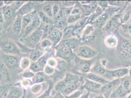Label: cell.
<instances>
[{"label": "cell", "instance_id": "obj_32", "mask_svg": "<svg viewBox=\"0 0 131 98\" xmlns=\"http://www.w3.org/2000/svg\"><path fill=\"white\" fill-rule=\"evenodd\" d=\"M43 12L46 15H47L50 18H53L52 7L51 6L49 5L45 6L43 9Z\"/></svg>", "mask_w": 131, "mask_h": 98}, {"label": "cell", "instance_id": "obj_2", "mask_svg": "<svg viewBox=\"0 0 131 98\" xmlns=\"http://www.w3.org/2000/svg\"><path fill=\"white\" fill-rule=\"evenodd\" d=\"M41 20L38 14H36L33 19L31 23L28 25L24 30V37H27L29 36L32 33L34 32L41 24Z\"/></svg>", "mask_w": 131, "mask_h": 98}, {"label": "cell", "instance_id": "obj_14", "mask_svg": "<svg viewBox=\"0 0 131 98\" xmlns=\"http://www.w3.org/2000/svg\"><path fill=\"white\" fill-rule=\"evenodd\" d=\"M37 11L36 10L33 11L30 13L27 14L22 17V28L24 29L29 25L36 14Z\"/></svg>", "mask_w": 131, "mask_h": 98}, {"label": "cell", "instance_id": "obj_50", "mask_svg": "<svg viewBox=\"0 0 131 98\" xmlns=\"http://www.w3.org/2000/svg\"><path fill=\"white\" fill-rule=\"evenodd\" d=\"M41 90V86L40 85H36L33 87L31 91L33 93H37Z\"/></svg>", "mask_w": 131, "mask_h": 98}, {"label": "cell", "instance_id": "obj_23", "mask_svg": "<svg viewBox=\"0 0 131 98\" xmlns=\"http://www.w3.org/2000/svg\"><path fill=\"white\" fill-rule=\"evenodd\" d=\"M43 55V53L39 50H34L32 51L29 55L30 60L34 62L37 61Z\"/></svg>", "mask_w": 131, "mask_h": 98}, {"label": "cell", "instance_id": "obj_35", "mask_svg": "<svg viewBox=\"0 0 131 98\" xmlns=\"http://www.w3.org/2000/svg\"><path fill=\"white\" fill-rule=\"evenodd\" d=\"M45 80L44 77L42 74L38 73L33 77V82L34 83H40L43 82Z\"/></svg>", "mask_w": 131, "mask_h": 98}, {"label": "cell", "instance_id": "obj_49", "mask_svg": "<svg viewBox=\"0 0 131 98\" xmlns=\"http://www.w3.org/2000/svg\"><path fill=\"white\" fill-rule=\"evenodd\" d=\"M120 1H108V4L111 5V6H118L120 4Z\"/></svg>", "mask_w": 131, "mask_h": 98}, {"label": "cell", "instance_id": "obj_9", "mask_svg": "<svg viewBox=\"0 0 131 98\" xmlns=\"http://www.w3.org/2000/svg\"><path fill=\"white\" fill-rule=\"evenodd\" d=\"M3 58L6 65L13 67L17 65L18 64V59L16 56L9 54H4L3 55Z\"/></svg>", "mask_w": 131, "mask_h": 98}, {"label": "cell", "instance_id": "obj_3", "mask_svg": "<svg viewBox=\"0 0 131 98\" xmlns=\"http://www.w3.org/2000/svg\"><path fill=\"white\" fill-rule=\"evenodd\" d=\"M129 73V70L127 68H124L118 69L115 70L110 71V70H106L105 74H104V76L108 77V78H114L116 77L119 78L122 76H125L127 75Z\"/></svg>", "mask_w": 131, "mask_h": 98}, {"label": "cell", "instance_id": "obj_10", "mask_svg": "<svg viewBox=\"0 0 131 98\" xmlns=\"http://www.w3.org/2000/svg\"><path fill=\"white\" fill-rule=\"evenodd\" d=\"M120 22V19L118 17L114 16L112 17L106 24L105 27V31H112L115 30V28L119 26Z\"/></svg>", "mask_w": 131, "mask_h": 98}, {"label": "cell", "instance_id": "obj_45", "mask_svg": "<svg viewBox=\"0 0 131 98\" xmlns=\"http://www.w3.org/2000/svg\"><path fill=\"white\" fill-rule=\"evenodd\" d=\"M131 13L130 11H127L124 14L123 17V21L124 22H128L130 18H131Z\"/></svg>", "mask_w": 131, "mask_h": 98}, {"label": "cell", "instance_id": "obj_60", "mask_svg": "<svg viewBox=\"0 0 131 98\" xmlns=\"http://www.w3.org/2000/svg\"><path fill=\"white\" fill-rule=\"evenodd\" d=\"M131 98V94L130 95V96L129 97V98Z\"/></svg>", "mask_w": 131, "mask_h": 98}, {"label": "cell", "instance_id": "obj_17", "mask_svg": "<svg viewBox=\"0 0 131 98\" xmlns=\"http://www.w3.org/2000/svg\"><path fill=\"white\" fill-rule=\"evenodd\" d=\"M92 71L93 73L98 75H104L106 73V70L103 65H102L100 62H97L93 66Z\"/></svg>", "mask_w": 131, "mask_h": 98}, {"label": "cell", "instance_id": "obj_36", "mask_svg": "<svg viewBox=\"0 0 131 98\" xmlns=\"http://www.w3.org/2000/svg\"><path fill=\"white\" fill-rule=\"evenodd\" d=\"M91 63L90 62H86L82 64L81 71L83 73H88L91 69Z\"/></svg>", "mask_w": 131, "mask_h": 98}, {"label": "cell", "instance_id": "obj_34", "mask_svg": "<svg viewBox=\"0 0 131 98\" xmlns=\"http://www.w3.org/2000/svg\"><path fill=\"white\" fill-rule=\"evenodd\" d=\"M48 60V57L47 55H43L40 57L37 61L39 66L43 69L44 67L47 65V63Z\"/></svg>", "mask_w": 131, "mask_h": 98}, {"label": "cell", "instance_id": "obj_37", "mask_svg": "<svg viewBox=\"0 0 131 98\" xmlns=\"http://www.w3.org/2000/svg\"><path fill=\"white\" fill-rule=\"evenodd\" d=\"M26 2L25 1H14L13 2V4H12V8H13V10H18L21 6H22Z\"/></svg>", "mask_w": 131, "mask_h": 98}, {"label": "cell", "instance_id": "obj_18", "mask_svg": "<svg viewBox=\"0 0 131 98\" xmlns=\"http://www.w3.org/2000/svg\"><path fill=\"white\" fill-rule=\"evenodd\" d=\"M22 29V17L18 16L13 26V30L17 34H19Z\"/></svg>", "mask_w": 131, "mask_h": 98}, {"label": "cell", "instance_id": "obj_1", "mask_svg": "<svg viewBox=\"0 0 131 98\" xmlns=\"http://www.w3.org/2000/svg\"><path fill=\"white\" fill-rule=\"evenodd\" d=\"M77 55L85 59H90L97 55L96 51L87 46H80L77 48Z\"/></svg>", "mask_w": 131, "mask_h": 98}, {"label": "cell", "instance_id": "obj_42", "mask_svg": "<svg viewBox=\"0 0 131 98\" xmlns=\"http://www.w3.org/2000/svg\"><path fill=\"white\" fill-rule=\"evenodd\" d=\"M131 83L130 80H126L124 82H123V83L122 84V86L124 88V89L127 92L130 91L131 89Z\"/></svg>", "mask_w": 131, "mask_h": 98}, {"label": "cell", "instance_id": "obj_40", "mask_svg": "<svg viewBox=\"0 0 131 98\" xmlns=\"http://www.w3.org/2000/svg\"><path fill=\"white\" fill-rule=\"evenodd\" d=\"M52 43H51V42L48 38L44 39L41 42V47L44 49L49 48L52 46Z\"/></svg>", "mask_w": 131, "mask_h": 98}, {"label": "cell", "instance_id": "obj_13", "mask_svg": "<svg viewBox=\"0 0 131 98\" xmlns=\"http://www.w3.org/2000/svg\"><path fill=\"white\" fill-rule=\"evenodd\" d=\"M43 34V30L38 28L33 32L29 36V41L33 44L37 43L42 37Z\"/></svg>", "mask_w": 131, "mask_h": 98}, {"label": "cell", "instance_id": "obj_48", "mask_svg": "<svg viewBox=\"0 0 131 98\" xmlns=\"http://www.w3.org/2000/svg\"><path fill=\"white\" fill-rule=\"evenodd\" d=\"M59 7L57 5H54L52 7V11H53V18L60 11Z\"/></svg>", "mask_w": 131, "mask_h": 98}, {"label": "cell", "instance_id": "obj_7", "mask_svg": "<svg viewBox=\"0 0 131 98\" xmlns=\"http://www.w3.org/2000/svg\"><path fill=\"white\" fill-rule=\"evenodd\" d=\"M33 4L31 2H26L17 11L18 16L23 17L30 13L33 11Z\"/></svg>", "mask_w": 131, "mask_h": 98}, {"label": "cell", "instance_id": "obj_8", "mask_svg": "<svg viewBox=\"0 0 131 98\" xmlns=\"http://www.w3.org/2000/svg\"><path fill=\"white\" fill-rule=\"evenodd\" d=\"M72 55V50L60 45L57 49V55L67 60L71 57Z\"/></svg>", "mask_w": 131, "mask_h": 98}, {"label": "cell", "instance_id": "obj_22", "mask_svg": "<svg viewBox=\"0 0 131 98\" xmlns=\"http://www.w3.org/2000/svg\"><path fill=\"white\" fill-rule=\"evenodd\" d=\"M78 87V85L77 84V82L71 83L67 86L65 90L63 91V92L66 96H68L72 93L74 92L77 90Z\"/></svg>", "mask_w": 131, "mask_h": 98}, {"label": "cell", "instance_id": "obj_4", "mask_svg": "<svg viewBox=\"0 0 131 98\" xmlns=\"http://www.w3.org/2000/svg\"><path fill=\"white\" fill-rule=\"evenodd\" d=\"M63 35V33L62 31L55 28L51 30L47 37L51 42L52 45H56L59 42Z\"/></svg>", "mask_w": 131, "mask_h": 98}, {"label": "cell", "instance_id": "obj_62", "mask_svg": "<svg viewBox=\"0 0 131 98\" xmlns=\"http://www.w3.org/2000/svg\"><path fill=\"white\" fill-rule=\"evenodd\" d=\"M130 90H131V89H130Z\"/></svg>", "mask_w": 131, "mask_h": 98}, {"label": "cell", "instance_id": "obj_56", "mask_svg": "<svg viewBox=\"0 0 131 98\" xmlns=\"http://www.w3.org/2000/svg\"><path fill=\"white\" fill-rule=\"evenodd\" d=\"M94 98H104V96H103V95H98V96H96Z\"/></svg>", "mask_w": 131, "mask_h": 98}, {"label": "cell", "instance_id": "obj_33", "mask_svg": "<svg viewBox=\"0 0 131 98\" xmlns=\"http://www.w3.org/2000/svg\"><path fill=\"white\" fill-rule=\"evenodd\" d=\"M115 93H116V95H117L118 96L120 97H125L126 95L127 91H126L122 85H120L117 88V90H116Z\"/></svg>", "mask_w": 131, "mask_h": 98}, {"label": "cell", "instance_id": "obj_29", "mask_svg": "<svg viewBox=\"0 0 131 98\" xmlns=\"http://www.w3.org/2000/svg\"><path fill=\"white\" fill-rule=\"evenodd\" d=\"M81 14H70L67 17V22L68 24H71L77 22L80 19Z\"/></svg>", "mask_w": 131, "mask_h": 98}, {"label": "cell", "instance_id": "obj_28", "mask_svg": "<svg viewBox=\"0 0 131 98\" xmlns=\"http://www.w3.org/2000/svg\"><path fill=\"white\" fill-rule=\"evenodd\" d=\"M67 86L68 85L66 83L65 81L63 80L56 84V85L55 86V89L58 92L60 93L62 91L63 92Z\"/></svg>", "mask_w": 131, "mask_h": 98}, {"label": "cell", "instance_id": "obj_20", "mask_svg": "<svg viewBox=\"0 0 131 98\" xmlns=\"http://www.w3.org/2000/svg\"><path fill=\"white\" fill-rule=\"evenodd\" d=\"M67 18L66 17L57 21H55L54 25L56 28L60 30L61 31H64L66 27L68 26Z\"/></svg>", "mask_w": 131, "mask_h": 98}, {"label": "cell", "instance_id": "obj_43", "mask_svg": "<svg viewBox=\"0 0 131 98\" xmlns=\"http://www.w3.org/2000/svg\"><path fill=\"white\" fill-rule=\"evenodd\" d=\"M82 12V10H81V7H79V6H74L71 12V14H81Z\"/></svg>", "mask_w": 131, "mask_h": 98}, {"label": "cell", "instance_id": "obj_41", "mask_svg": "<svg viewBox=\"0 0 131 98\" xmlns=\"http://www.w3.org/2000/svg\"><path fill=\"white\" fill-rule=\"evenodd\" d=\"M44 71L46 74L51 75L54 73V69L51 66L49 65H47L44 67Z\"/></svg>", "mask_w": 131, "mask_h": 98}, {"label": "cell", "instance_id": "obj_54", "mask_svg": "<svg viewBox=\"0 0 131 98\" xmlns=\"http://www.w3.org/2000/svg\"><path fill=\"white\" fill-rule=\"evenodd\" d=\"M4 4H6V6H9L10 5H12L13 3V1H4Z\"/></svg>", "mask_w": 131, "mask_h": 98}, {"label": "cell", "instance_id": "obj_47", "mask_svg": "<svg viewBox=\"0 0 131 98\" xmlns=\"http://www.w3.org/2000/svg\"><path fill=\"white\" fill-rule=\"evenodd\" d=\"M82 93L80 91H75L74 92L72 93L70 95L68 96V98H78Z\"/></svg>", "mask_w": 131, "mask_h": 98}, {"label": "cell", "instance_id": "obj_61", "mask_svg": "<svg viewBox=\"0 0 131 98\" xmlns=\"http://www.w3.org/2000/svg\"><path fill=\"white\" fill-rule=\"evenodd\" d=\"M0 98H2V97H0Z\"/></svg>", "mask_w": 131, "mask_h": 98}, {"label": "cell", "instance_id": "obj_15", "mask_svg": "<svg viewBox=\"0 0 131 98\" xmlns=\"http://www.w3.org/2000/svg\"><path fill=\"white\" fill-rule=\"evenodd\" d=\"M102 86V84L90 81L87 79H85L84 87L89 91H98V90L101 89Z\"/></svg>", "mask_w": 131, "mask_h": 98}, {"label": "cell", "instance_id": "obj_25", "mask_svg": "<svg viewBox=\"0 0 131 98\" xmlns=\"http://www.w3.org/2000/svg\"><path fill=\"white\" fill-rule=\"evenodd\" d=\"M77 79H78V77L76 76L71 74H68L66 75L65 79H64V81L67 83V84L68 85L71 83L77 82Z\"/></svg>", "mask_w": 131, "mask_h": 98}, {"label": "cell", "instance_id": "obj_21", "mask_svg": "<svg viewBox=\"0 0 131 98\" xmlns=\"http://www.w3.org/2000/svg\"><path fill=\"white\" fill-rule=\"evenodd\" d=\"M22 95V91L20 89L14 88L7 93L6 98H20Z\"/></svg>", "mask_w": 131, "mask_h": 98}, {"label": "cell", "instance_id": "obj_44", "mask_svg": "<svg viewBox=\"0 0 131 98\" xmlns=\"http://www.w3.org/2000/svg\"><path fill=\"white\" fill-rule=\"evenodd\" d=\"M22 76L24 77L29 78V77H33L34 76H35V74L32 71H29V70H26V71H25L24 72Z\"/></svg>", "mask_w": 131, "mask_h": 98}, {"label": "cell", "instance_id": "obj_55", "mask_svg": "<svg viewBox=\"0 0 131 98\" xmlns=\"http://www.w3.org/2000/svg\"><path fill=\"white\" fill-rule=\"evenodd\" d=\"M128 31L129 32L130 34L131 35V24H129L128 26Z\"/></svg>", "mask_w": 131, "mask_h": 98}, {"label": "cell", "instance_id": "obj_39", "mask_svg": "<svg viewBox=\"0 0 131 98\" xmlns=\"http://www.w3.org/2000/svg\"><path fill=\"white\" fill-rule=\"evenodd\" d=\"M66 16L67 15L66 14L64 9H60V11L58 13V14L54 17L55 21H57L61 20V19L66 17Z\"/></svg>", "mask_w": 131, "mask_h": 98}, {"label": "cell", "instance_id": "obj_53", "mask_svg": "<svg viewBox=\"0 0 131 98\" xmlns=\"http://www.w3.org/2000/svg\"><path fill=\"white\" fill-rule=\"evenodd\" d=\"M52 98H64V96L62 95V94H61V93L58 92L56 95H55L54 97Z\"/></svg>", "mask_w": 131, "mask_h": 98}, {"label": "cell", "instance_id": "obj_46", "mask_svg": "<svg viewBox=\"0 0 131 98\" xmlns=\"http://www.w3.org/2000/svg\"><path fill=\"white\" fill-rule=\"evenodd\" d=\"M97 4L102 8H107L109 6V4L107 1H97Z\"/></svg>", "mask_w": 131, "mask_h": 98}, {"label": "cell", "instance_id": "obj_51", "mask_svg": "<svg viewBox=\"0 0 131 98\" xmlns=\"http://www.w3.org/2000/svg\"><path fill=\"white\" fill-rule=\"evenodd\" d=\"M63 4L64 5V6H68V7H72L73 6V5L74 4V2H69V1H66V2H63Z\"/></svg>", "mask_w": 131, "mask_h": 98}, {"label": "cell", "instance_id": "obj_6", "mask_svg": "<svg viewBox=\"0 0 131 98\" xmlns=\"http://www.w3.org/2000/svg\"><path fill=\"white\" fill-rule=\"evenodd\" d=\"M121 80L120 79H116L104 84V85L102 86L100 90L102 92L105 94H108L111 92L115 87L119 86Z\"/></svg>", "mask_w": 131, "mask_h": 98}, {"label": "cell", "instance_id": "obj_5", "mask_svg": "<svg viewBox=\"0 0 131 98\" xmlns=\"http://www.w3.org/2000/svg\"><path fill=\"white\" fill-rule=\"evenodd\" d=\"M0 47L2 50L6 53L7 54H17L18 53V49L16 45L9 41H6L1 44Z\"/></svg>", "mask_w": 131, "mask_h": 98}, {"label": "cell", "instance_id": "obj_11", "mask_svg": "<svg viewBox=\"0 0 131 98\" xmlns=\"http://www.w3.org/2000/svg\"><path fill=\"white\" fill-rule=\"evenodd\" d=\"M86 79L102 85H104L109 82V81L106 80L103 77L99 76L98 75L94 74L93 73H88L86 75Z\"/></svg>", "mask_w": 131, "mask_h": 98}, {"label": "cell", "instance_id": "obj_52", "mask_svg": "<svg viewBox=\"0 0 131 98\" xmlns=\"http://www.w3.org/2000/svg\"><path fill=\"white\" fill-rule=\"evenodd\" d=\"M5 19H4V17L3 15V12L2 11H1L0 10V23L2 24L4 22Z\"/></svg>", "mask_w": 131, "mask_h": 98}, {"label": "cell", "instance_id": "obj_16", "mask_svg": "<svg viewBox=\"0 0 131 98\" xmlns=\"http://www.w3.org/2000/svg\"><path fill=\"white\" fill-rule=\"evenodd\" d=\"M109 18V13L105 12L102 13L101 15L98 17L94 21H93V24L96 27H101L104 25L105 23L107 20Z\"/></svg>", "mask_w": 131, "mask_h": 98}, {"label": "cell", "instance_id": "obj_58", "mask_svg": "<svg viewBox=\"0 0 131 98\" xmlns=\"http://www.w3.org/2000/svg\"><path fill=\"white\" fill-rule=\"evenodd\" d=\"M2 29H3V27H2V26L1 24L0 23V32H1V31H2Z\"/></svg>", "mask_w": 131, "mask_h": 98}, {"label": "cell", "instance_id": "obj_38", "mask_svg": "<svg viewBox=\"0 0 131 98\" xmlns=\"http://www.w3.org/2000/svg\"><path fill=\"white\" fill-rule=\"evenodd\" d=\"M30 65V60L27 58H24L21 61V67L22 69L25 70L27 69L28 67Z\"/></svg>", "mask_w": 131, "mask_h": 98}, {"label": "cell", "instance_id": "obj_19", "mask_svg": "<svg viewBox=\"0 0 131 98\" xmlns=\"http://www.w3.org/2000/svg\"><path fill=\"white\" fill-rule=\"evenodd\" d=\"M4 17L5 20H10L13 15V9L12 7L9 6H6L3 8V11L2 12Z\"/></svg>", "mask_w": 131, "mask_h": 98}, {"label": "cell", "instance_id": "obj_24", "mask_svg": "<svg viewBox=\"0 0 131 98\" xmlns=\"http://www.w3.org/2000/svg\"><path fill=\"white\" fill-rule=\"evenodd\" d=\"M105 42L108 47H114L117 45V41L116 38L114 35H110L106 38Z\"/></svg>", "mask_w": 131, "mask_h": 98}, {"label": "cell", "instance_id": "obj_59", "mask_svg": "<svg viewBox=\"0 0 131 98\" xmlns=\"http://www.w3.org/2000/svg\"><path fill=\"white\" fill-rule=\"evenodd\" d=\"M129 75H130V77H131V68H130V71H129Z\"/></svg>", "mask_w": 131, "mask_h": 98}, {"label": "cell", "instance_id": "obj_31", "mask_svg": "<svg viewBox=\"0 0 131 98\" xmlns=\"http://www.w3.org/2000/svg\"><path fill=\"white\" fill-rule=\"evenodd\" d=\"M29 69L33 73H37L43 70V69L39 66L37 61L33 62L30 64Z\"/></svg>", "mask_w": 131, "mask_h": 98}, {"label": "cell", "instance_id": "obj_27", "mask_svg": "<svg viewBox=\"0 0 131 98\" xmlns=\"http://www.w3.org/2000/svg\"><path fill=\"white\" fill-rule=\"evenodd\" d=\"M82 7L87 12H93L97 8V5L95 3H92L88 5H83Z\"/></svg>", "mask_w": 131, "mask_h": 98}, {"label": "cell", "instance_id": "obj_57", "mask_svg": "<svg viewBox=\"0 0 131 98\" xmlns=\"http://www.w3.org/2000/svg\"><path fill=\"white\" fill-rule=\"evenodd\" d=\"M4 4V1H0V6H3V4Z\"/></svg>", "mask_w": 131, "mask_h": 98}, {"label": "cell", "instance_id": "obj_12", "mask_svg": "<svg viewBox=\"0 0 131 98\" xmlns=\"http://www.w3.org/2000/svg\"><path fill=\"white\" fill-rule=\"evenodd\" d=\"M80 44V42L76 38L68 39L62 42L61 46L65 47L70 49H74L78 47V45Z\"/></svg>", "mask_w": 131, "mask_h": 98}, {"label": "cell", "instance_id": "obj_26", "mask_svg": "<svg viewBox=\"0 0 131 98\" xmlns=\"http://www.w3.org/2000/svg\"><path fill=\"white\" fill-rule=\"evenodd\" d=\"M38 15L41 20V21L44 23L45 24L49 25L52 24V21L51 18L46 15L43 12H40Z\"/></svg>", "mask_w": 131, "mask_h": 98}, {"label": "cell", "instance_id": "obj_30", "mask_svg": "<svg viewBox=\"0 0 131 98\" xmlns=\"http://www.w3.org/2000/svg\"><path fill=\"white\" fill-rule=\"evenodd\" d=\"M77 25H72L71 26H67L64 29V30L63 31V34L64 36H70L71 35H72V33H73L75 27H76Z\"/></svg>", "mask_w": 131, "mask_h": 98}]
</instances>
